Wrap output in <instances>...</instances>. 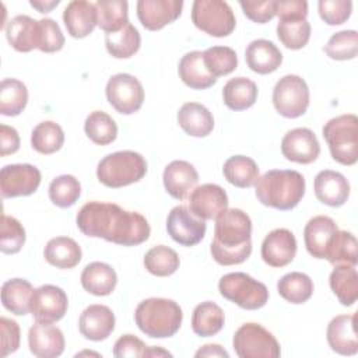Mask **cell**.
Returning a JSON list of instances; mask_svg holds the SVG:
<instances>
[{"mask_svg": "<svg viewBox=\"0 0 358 358\" xmlns=\"http://www.w3.org/2000/svg\"><path fill=\"white\" fill-rule=\"evenodd\" d=\"M76 224L85 236L102 238L123 246L140 245L151 232L148 221L140 213L103 201L85 203L77 213Z\"/></svg>", "mask_w": 358, "mask_h": 358, "instance_id": "cell-1", "label": "cell"}, {"mask_svg": "<svg viewBox=\"0 0 358 358\" xmlns=\"http://www.w3.org/2000/svg\"><path fill=\"white\" fill-rule=\"evenodd\" d=\"M210 252L221 266L243 263L252 253L250 217L239 208L224 210L215 218Z\"/></svg>", "mask_w": 358, "mask_h": 358, "instance_id": "cell-2", "label": "cell"}, {"mask_svg": "<svg viewBox=\"0 0 358 358\" xmlns=\"http://www.w3.org/2000/svg\"><path fill=\"white\" fill-rule=\"evenodd\" d=\"M305 186V178L298 171L271 169L257 178L255 193L263 206L287 211L299 204Z\"/></svg>", "mask_w": 358, "mask_h": 358, "instance_id": "cell-3", "label": "cell"}, {"mask_svg": "<svg viewBox=\"0 0 358 358\" xmlns=\"http://www.w3.org/2000/svg\"><path fill=\"white\" fill-rule=\"evenodd\" d=\"M183 319L182 308L168 298H147L134 312L137 327L151 338L172 337L180 329Z\"/></svg>", "mask_w": 358, "mask_h": 358, "instance_id": "cell-4", "label": "cell"}, {"mask_svg": "<svg viewBox=\"0 0 358 358\" xmlns=\"http://www.w3.org/2000/svg\"><path fill=\"white\" fill-rule=\"evenodd\" d=\"M147 173V161L136 151L123 150L108 154L96 166V178L106 187L117 189L138 182Z\"/></svg>", "mask_w": 358, "mask_h": 358, "instance_id": "cell-5", "label": "cell"}, {"mask_svg": "<svg viewBox=\"0 0 358 358\" xmlns=\"http://www.w3.org/2000/svg\"><path fill=\"white\" fill-rule=\"evenodd\" d=\"M323 137L334 161L351 166L358 159V117L345 113L330 119L323 126Z\"/></svg>", "mask_w": 358, "mask_h": 358, "instance_id": "cell-6", "label": "cell"}, {"mask_svg": "<svg viewBox=\"0 0 358 358\" xmlns=\"http://www.w3.org/2000/svg\"><path fill=\"white\" fill-rule=\"evenodd\" d=\"M220 294L246 310L263 308L268 301L267 287L246 273H228L220 278Z\"/></svg>", "mask_w": 358, "mask_h": 358, "instance_id": "cell-7", "label": "cell"}, {"mask_svg": "<svg viewBox=\"0 0 358 358\" xmlns=\"http://www.w3.org/2000/svg\"><path fill=\"white\" fill-rule=\"evenodd\" d=\"M232 345L239 358H278L280 344L271 331L259 323H243L234 334Z\"/></svg>", "mask_w": 358, "mask_h": 358, "instance_id": "cell-8", "label": "cell"}, {"mask_svg": "<svg viewBox=\"0 0 358 358\" xmlns=\"http://www.w3.org/2000/svg\"><path fill=\"white\" fill-rule=\"evenodd\" d=\"M192 21L196 28L215 38L228 36L236 25L232 8L221 0H196L192 6Z\"/></svg>", "mask_w": 358, "mask_h": 358, "instance_id": "cell-9", "label": "cell"}, {"mask_svg": "<svg viewBox=\"0 0 358 358\" xmlns=\"http://www.w3.org/2000/svg\"><path fill=\"white\" fill-rule=\"evenodd\" d=\"M275 110L288 119L302 116L309 106V88L306 81L296 74L281 77L273 90Z\"/></svg>", "mask_w": 358, "mask_h": 358, "instance_id": "cell-10", "label": "cell"}, {"mask_svg": "<svg viewBox=\"0 0 358 358\" xmlns=\"http://www.w3.org/2000/svg\"><path fill=\"white\" fill-rule=\"evenodd\" d=\"M106 99L122 115L137 112L144 102V88L138 78L127 73L112 76L105 88Z\"/></svg>", "mask_w": 358, "mask_h": 358, "instance_id": "cell-11", "label": "cell"}, {"mask_svg": "<svg viewBox=\"0 0 358 358\" xmlns=\"http://www.w3.org/2000/svg\"><path fill=\"white\" fill-rule=\"evenodd\" d=\"M41 171L31 164H11L0 171V192L3 199L29 196L41 185Z\"/></svg>", "mask_w": 358, "mask_h": 358, "instance_id": "cell-12", "label": "cell"}, {"mask_svg": "<svg viewBox=\"0 0 358 358\" xmlns=\"http://www.w3.org/2000/svg\"><path fill=\"white\" fill-rule=\"evenodd\" d=\"M206 221L196 217L189 207L176 206L166 218V231L169 236L182 246H194L206 235Z\"/></svg>", "mask_w": 358, "mask_h": 358, "instance_id": "cell-13", "label": "cell"}, {"mask_svg": "<svg viewBox=\"0 0 358 358\" xmlns=\"http://www.w3.org/2000/svg\"><path fill=\"white\" fill-rule=\"evenodd\" d=\"M67 294L57 285L45 284L34 289L31 298V313L38 322H59L67 312Z\"/></svg>", "mask_w": 358, "mask_h": 358, "instance_id": "cell-14", "label": "cell"}, {"mask_svg": "<svg viewBox=\"0 0 358 358\" xmlns=\"http://www.w3.org/2000/svg\"><path fill=\"white\" fill-rule=\"evenodd\" d=\"M282 155L296 164H312L320 154V144L308 127H296L285 133L281 140Z\"/></svg>", "mask_w": 358, "mask_h": 358, "instance_id": "cell-15", "label": "cell"}, {"mask_svg": "<svg viewBox=\"0 0 358 358\" xmlns=\"http://www.w3.org/2000/svg\"><path fill=\"white\" fill-rule=\"evenodd\" d=\"M182 0H138L137 17L148 31L162 29L182 14Z\"/></svg>", "mask_w": 358, "mask_h": 358, "instance_id": "cell-16", "label": "cell"}, {"mask_svg": "<svg viewBox=\"0 0 358 358\" xmlns=\"http://www.w3.org/2000/svg\"><path fill=\"white\" fill-rule=\"evenodd\" d=\"M190 211L201 220H215L228 208L227 192L215 183H204L192 190L189 197Z\"/></svg>", "mask_w": 358, "mask_h": 358, "instance_id": "cell-17", "label": "cell"}, {"mask_svg": "<svg viewBox=\"0 0 358 358\" xmlns=\"http://www.w3.org/2000/svg\"><path fill=\"white\" fill-rule=\"evenodd\" d=\"M260 253L263 262L270 267H284L296 255V239L287 228L273 229L263 239Z\"/></svg>", "mask_w": 358, "mask_h": 358, "instance_id": "cell-18", "label": "cell"}, {"mask_svg": "<svg viewBox=\"0 0 358 358\" xmlns=\"http://www.w3.org/2000/svg\"><path fill=\"white\" fill-rule=\"evenodd\" d=\"M29 351L38 358H55L64 351L63 331L52 323L35 322L28 331Z\"/></svg>", "mask_w": 358, "mask_h": 358, "instance_id": "cell-19", "label": "cell"}, {"mask_svg": "<svg viewBox=\"0 0 358 358\" xmlns=\"http://www.w3.org/2000/svg\"><path fill=\"white\" fill-rule=\"evenodd\" d=\"M115 315L106 305L87 306L78 319L80 333L91 341L106 340L115 330Z\"/></svg>", "mask_w": 358, "mask_h": 358, "instance_id": "cell-20", "label": "cell"}, {"mask_svg": "<svg viewBox=\"0 0 358 358\" xmlns=\"http://www.w3.org/2000/svg\"><path fill=\"white\" fill-rule=\"evenodd\" d=\"M162 180L169 196L176 200H185L197 185L199 173L190 162L175 159L165 166Z\"/></svg>", "mask_w": 358, "mask_h": 358, "instance_id": "cell-21", "label": "cell"}, {"mask_svg": "<svg viewBox=\"0 0 358 358\" xmlns=\"http://www.w3.org/2000/svg\"><path fill=\"white\" fill-rule=\"evenodd\" d=\"M337 224L327 215H316L308 221L303 229V241L308 253L315 259H326Z\"/></svg>", "mask_w": 358, "mask_h": 358, "instance_id": "cell-22", "label": "cell"}, {"mask_svg": "<svg viewBox=\"0 0 358 358\" xmlns=\"http://www.w3.org/2000/svg\"><path fill=\"white\" fill-rule=\"evenodd\" d=\"M329 347L340 355L358 352V336L355 331V313L338 315L330 320L326 330Z\"/></svg>", "mask_w": 358, "mask_h": 358, "instance_id": "cell-23", "label": "cell"}, {"mask_svg": "<svg viewBox=\"0 0 358 358\" xmlns=\"http://www.w3.org/2000/svg\"><path fill=\"white\" fill-rule=\"evenodd\" d=\"M316 199L330 207H341L350 197V183L340 172L324 169L315 178Z\"/></svg>", "mask_w": 358, "mask_h": 358, "instance_id": "cell-24", "label": "cell"}, {"mask_svg": "<svg viewBox=\"0 0 358 358\" xmlns=\"http://www.w3.org/2000/svg\"><path fill=\"white\" fill-rule=\"evenodd\" d=\"M63 22L70 36L81 39L96 27L95 4L85 0L70 1L63 11Z\"/></svg>", "mask_w": 358, "mask_h": 358, "instance_id": "cell-25", "label": "cell"}, {"mask_svg": "<svg viewBox=\"0 0 358 358\" xmlns=\"http://www.w3.org/2000/svg\"><path fill=\"white\" fill-rule=\"evenodd\" d=\"M245 59L252 71L257 74H268L281 66L282 53L271 41L255 39L248 45Z\"/></svg>", "mask_w": 358, "mask_h": 358, "instance_id": "cell-26", "label": "cell"}, {"mask_svg": "<svg viewBox=\"0 0 358 358\" xmlns=\"http://www.w3.org/2000/svg\"><path fill=\"white\" fill-rule=\"evenodd\" d=\"M39 24L29 15L21 14L11 18L6 27V38L17 52H31L38 49Z\"/></svg>", "mask_w": 358, "mask_h": 358, "instance_id": "cell-27", "label": "cell"}, {"mask_svg": "<svg viewBox=\"0 0 358 358\" xmlns=\"http://www.w3.org/2000/svg\"><path fill=\"white\" fill-rule=\"evenodd\" d=\"M83 288L96 296H106L113 292L117 284L116 271L103 262H92L87 264L81 273Z\"/></svg>", "mask_w": 358, "mask_h": 358, "instance_id": "cell-28", "label": "cell"}, {"mask_svg": "<svg viewBox=\"0 0 358 358\" xmlns=\"http://www.w3.org/2000/svg\"><path fill=\"white\" fill-rule=\"evenodd\" d=\"M180 80L193 90H206L217 83V78L208 73L204 62L203 52L193 50L182 56L178 66Z\"/></svg>", "mask_w": 358, "mask_h": 358, "instance_id": "cell-29", "label": "cell"}, {"mask_svg": "<svg viewBox=\"0 0 358 358\" xmlns=\"http://www.w3.org/2000/svg\"><path fill=\"white\" fill-rule=\"evenodd\" d=\"M178 123L182 130L193 137H206L214 129L211 112L199 102H186L178 112Z\"/></svg>", "mask_w": 358, "mask_h": 358, "instance_id": "cell-30", "label": "cell"}, {"mask_svg": "<svg viewBox=\"0 0 358 358\" xmlns=\"http://www.w3.org/2000/svg\"><path fill=\"white\" fill-rule=\"evenodd\" d=\"M45 260L57 268H73L76 267L83 256L80 245L69 236L52 238L43 250Z\"/></svg>", "mask_w": 358, "mask_h": 358, "instance_id": "cell-31", "label": "cell"}, {"mask_svg": "<svg viewBox=\"0 0 358 358\" xmlns=\"http://www.w3.org/2000/svg\"><path fill=\"white\" fill-rule=\"evenodd\" d=\"M34 287L24 278H11L1 285V303L3 306L17 315L24 316L31 312V298Z\"/></svg>", "mask_w": 358, "mask_h": 358, "instance_id": "cell-32", "label": "cell"}, {"mask_svg": "<svg viewBox=\"0 0 358 358\" xmlns=\"http://www.w3.org/2000/svg\"><path fill=\"white\" fill-rule=\"evenodd\" d=\"M329 284L337 299L344 306H351L358 299V273L355 266L337 264L329 277Z\"/></svg>", "mask_w": 358, "mask_h": 358, "instance_id": "cell-33", "label": "cell"}, {"mask_svg": "<svg viewBox=\"0 0 358 358\" xmlns=\"http://www.w3.org/2000/svg\"><path fill=\"white\" fill-rule=\"evenodd\" d=\"M225 323L224 310L211 301L199 303L192 315V330L199 337L215 336Z\"/></svg>", "mask_w": 358, "mask_h": 358, "instance_id": "cell-34", "label": "cell"}, {"mask_svg": "<svg viewBox=\"0 0 358 358\" xmlns=\"http://www.w3.org/2000/svg\"><path fill=\"white\" fill-rule=\"evenodd\" d=\"M222 99L231 110L249 109L257 99V85L246 77L231 78L222 88Z\"/></svg>", "mask_w": 358, "mask_h": 358, "instance_id": "cell-35", "label": "cell"}, {"mask_svg": "<svg viewBox=\"0 0 358 358\" xmlns=\"http://www.w3.org/2000/svg\"><path fill=\"white\" fill-rule=\"evenodd\" d=\"M96 25L106 34L117 32L129 24V4L124 0L95 1Z\"/></svg>", "mask_w": 358, "mask_h": 358, "instance_id": "cell-36", "label": "cell"}, {"mask_svg": "<svg viewBox=\"0 0 358 358\" xmlns=\"http://www.w3.org/2000/svg\"><path fill=\"white\" fill-rule=\"evenodd\" d=\"M222 173L231 185L246 189L256 183L259 178V166L246 155H234L224 162Z\"/></svg>", "mask_w": 358, "mask_h": 358, "instance_id": "cell-37", "label": "cell"}, {"mask_svg": "<svg viewBox=\"0 0 358 358\" xmlns=\"http://www.w3.org/2000/svg\"><path fill=\"white\" fill-rule=\"evenodd\" d=\"M277 291L287 302L301 305L310 299L313 294V281L305 273L291 271L278 280Z\"/></svg>", "mask_w": 358, "mask_h": 358, "instance_id": "cell-38", "label": "cell"}, {"mask_svg": "<svg viewBox=\"0 0 358 358\" xmlns=\"http://www.w3.org/2000/svg\"><path fill=\"white\" fill-rule=\"evenodd\" d=\"M141 45V36L130 22L117 32H110L105 35V46L110 56L116 59H129Z\"/></svg>", "mask_w": 358, "mask_h": 358, "instance_id": "cell-39", "label": "cell"}, {"mask_svg": "<svg viewBox=\"0 0 358 358\" xmlns=\"http://www.w3.org/2000/svg\"><path fill=\"white\" fill-rule=\"evenodd\" d=\"M28 102L27 85L17 78H4L0 83V113L4 116L20 115Z\"/></svg>", "mask_w": 358, "mask_h": 358, "instance_id": "cell-40", "label": "cell"}, {"mask_svg": "<svg viewBox=\"0 0 358 358\" xmlns=\"http://www.w3.org/2000/svg\"><path fill=\"white\" fill-rule=\"evenodd\" d=\"M64 131L56 122L45 120L38 123L31 133V145L39 154H53L62 148Z\"/></svg>", "mask_w": 358, "mask_h": 358, "instance_id": "cell-41", "label": "cell"}, {"mask_svg": "<svg viewBox=\"0 0 358 358\" xmlns=\"http://www.w3.org/2000/svg\"><path fill=\"white\" fill-rule=\"evenodd\" d=\"M84 131L92 143L108 145L117 137V124L106 112L94 110L85 119Z\"/></svg>", "mask_w": 358, "mask_h": 358, "instance_id": "cell-42", "label": "cell"}, {"mask_svg": "<svg viewBox=\"0 0 358 358\" xmlns=\"http://www.w3.org/2000/svg\"><path fill=\"white\" fill-rule=\"evenodd\" d=\"M179 264L178 253L165 245L151 248L144 256V267L157 277L172 275L179 268Z\"/></svg>", "mask_w": 358, "mask_h": 358, "instance_id": "cell-43", "label": "cell"}, {"mask_svg": "<svg viewBox=\"0 0 358 358\" xmlns=\"http://www.w3.org/2000/svg\"><path fill=\"white\" fill-rule=\"evenodd\" d=\"M277 36L285 48L292 50L302 49L309 42L310 24L306 18L278 20Z\"/></svg>", "mask_w": 358, "mask_h": 358, "instance_id": "cell-44", "label": "cell"}, {"mask_svg": "<svg viewBox=\"0 0 358 358\" xmlns=\"http://www.w3.org/2000/svg\"><path fill=\"white\" fill-rule=\"evenodd\" d=\"M357 239L351 232L337 229L333 241L330 243L326 259L333 264H350L357 266L358 252H357Z\"/></svg>", "mask_w": 358, "mask_h": 358, "instance_id": "cell-45", "label": "cell"}, {"mask_svg": "<svg viewBox=\"0 0 358 358\" xmlns=\"http://www.w3.org/2000/svg\"><path fill=\"white\" fill-rule=\"evenodd\" d=\"M203 62L215 78L231 74L238 66L236 52L229 46H211L203 52Z\"/></svg>", "mask_w": 358, "mask_h": 358, "instance_id": "cell-46", "label": "cell"}, {"mask_svg": "<svg viewBox=\"0 0 358 358\" xmlns=\"http://www.w3.org/2000/svg\"><path fill=\"white\" fill-rule=\"evenodd\" d=\"M80 194L81 185L73 175H60L55 178L49 185V199L55 206L60 208H67L76 204Z\"/></svg>", "mask_w": 358, "mask_h": 358, "instance_id": "cell-47", "label": "cell"}, {"mask_svg": "<svg viewBox=\"0 0 358 358\" xmlns=\"http://www.w3.org/2000/svg\"><path fill=\"white\" fill-rule=\"evenodd\" d=\"M323 50L333 60L354 59L358 52V32L355 29H345L333 34Z\"/></svg>", "mask_w": 358, "mask_h": 358, "instance_id": "cell-48", "label": "cell"}, {"mask_svg": "<svg viewBox=\"0 0 358 358\" xmlns=\"http://www.w3.org/2000/svg\"><path fill=\"white\" fill-rule=\"evenodd\" d=\"M24 243H25V229L22 224L17 218L3 214L1 232H0V250L4 255H14L21 250Z\"/></svg>", "mask_w": 358, "mask_h": 358, "instance_id": "cell-49", "label": "cell"}, {"mask_svg": "<svg viewBox=\"0 0 358 358\" xmlns=\"http://www.w3.org/2000/svg\"><path fill=\"white\" fill-rule=\"evenodd\" d=\"M39 24V36H38V49L45 53L59 52L64 45V35L59 24L52 18H42Z\"/></svg>", "mask_w": 358, "mask_h": 358, "instance_id": "cell-50", "label": "cell"}, {"mask_svg": "<svg viewBox=\"0 0 358 358\" xmlns=\"http://www.w3.org/2000/svg\"><path fill=\"white\" fill-rule=\"evenodd\" d=\"M317 10L327 25H341L350 18L352 3L350 0H320Z\"/></svg>", "mask_w": 358, "mask_h": 358, "instance_id": "cell-51", "label": "cell"}, {"mask_svg": "<svg viewBox=\"0 0 358 358\" xmlns=\"http://www.w3.org/2000/svg\"><path fill=\"white\" fill-rule=\"evenodd\" d=\"M239 6L243 14L257 24H266L275 15V0H241Z\"/></svg>", "mask_w": 358, "mask_h": 358, "instance_id": "cell-52", "label": "cell"}, {"mask_svg": "<svg viewBox=\"0 0 358 358\" xmlns=\"http://www.w3.org/2000/svg\"><path fill=\"white\" fill-rule=\"evenodd\" d=\"M0 331H1V357H7L15 352L20 347V326L15 320L1 316L0 317Z\"/></svg>", "mask_w": 358, "mask_h": 358, "instance_id": "cell-53", "label": "cell"}, {"mask_svg": "<svg viewBox=\"0 0 358 358\" xmlns=\"http://www.w3.org/2000/svg\"><path fill=\"white\" fill-rule=\"evenodd\" d=\"M147 345L138 337L133 334H124L119 337L113 345V355L116 358L126 357H144Z\"/></svg>", "mask_w": 358, "mask_h": 358, "instance_id": "cell-54", "label": "cell"}, {"mask_svg": "<svg viewBox=\"0 0 358 358\" xmlns=\"http://www.w3.org/2000/svg\"><path fill=\"white\" fill-rule=\"evenodd\" d=\"M275 15L280 20L306 18L308 3L305 0H275Z\"/></svg>", "mask_w": 358, "mask_h": 358, "instance_id": "cell-55", "label": "cell"}, {"mask_svg": "<svg viewBox=\"0 0 358 358\" xmlns=\"http://www.w3.org/2000/svg\"><path fill=\"white\" fill-rule=\"evenodd\" d=\"M20 148L18 131L7 124L0 126V155L6 157L8 154L17 152Z\"/></svg>", "mask_w": 358, "mask_h": 358, "instance_id": "cell-56", "label": "cell"}, {"mask_svg": "<svg viewBox=\"0 0 358 358\" xmlns=\"http://www.w3.org/2000/svg\"><path fill=\"white\" fill-rule=\"evenodd\" d=\"M196 358L200 357H221V358H228L229 354L220 345V344H206L200 350L196 351L194 354Z\"/></svg>", "mask_w": 358, "mask_h": 358, "instance_id": "cell-57", "label": "cell"}, {"mask_svg": "<svg viewBox=\"0 0 358 358\" xmlns=\"http://www.w3.org/2000/svg\"><path fill=\"white\" fill-rule=\"evenodd\" d=\"M60 3V0H31L29 4L36 8L39 13H49L53 7H56Z\"/></svg>", "mask_w": 358, "mask_h": 358, "instance_id": "cell-58", "label": "cell"}, {"mask_svg": "<svg viewBox=\"0 0 358 358\" xmlns=\"http://www.w3.org/2000/svg\"><path fill=\"white\" fill-rule=\"evenodd\" d=\"M144 357H172V354L166 350H162L161 347H147L144 351Z\"/></svg>", "mask_w": 358, "mask_h": 358, "instance_id": "cell-59", "label": "cell"}, {"mask_svg": "<svg viewBox=\"0 0 358 358\" xmlns=\"http://www.w3.org/2000/svg\"><path fill=\"white\" fill-rule=\"evenodd\" d=\"M88 354H91V355H95V357H101L99 354H96V352H91V351H90V352H88V351H83V352H78L76 357H80V355H88Z\"/></svg>", "mask_w": 358, "mask_h": 358, "instance_id": "cell-60", "label": "cell"}]
</instances>
